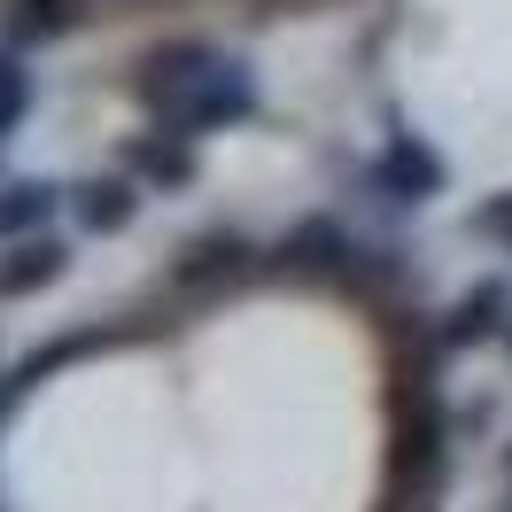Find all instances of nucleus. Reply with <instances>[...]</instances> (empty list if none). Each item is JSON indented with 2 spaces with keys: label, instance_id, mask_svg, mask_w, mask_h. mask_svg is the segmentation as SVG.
<instances>
[{
  "label": "nucleus",
  "instance_id": "obj_1",
  "mask_svg": "<svg viewBox=\"0 0 512 512\" xmlns=\"http://www.w3.org/2000/svg\"><path fill=\"white\" fill-rule=\"evenodd\" d=\"M443 365L450 357L435 350L427 326H412V357L396 350V365H388V497L381 505L396 512H427L450 474L458 419H450V396H443Z\"/></svg>",
  "mask_w": 512,
  "mask_h": 512
},
{
  "label": "nucleus",
  "instance_id": "obj_2",
  "mask_svg": "<svg viewBox=\"0 0 512 512\" xmlns=\"http://www.w3.org/2000/svg\"><path fill=\"white\" fill-rule=\"evenodd\" d=\"M132 94H140V109H148L156 125L187 132V140L233 132V125H249L256 109H264L256 70L241 63V55H218L210 39H163L156 55L140 63Z\"/></svg>",
  "mask_w": 512,
  "mask_h": 512
},
{
  "label": "nucleus",
  "instance_id": "obj_3",
  "mask_svg": "<svg viewBox=\"0 0 512 512\" xmlns=\"http://www.w3.org/2000/svg\"><path fill=\"white\" fill-rule=\"evenodd\" d=\"M264 272V249H256L249 233H233V225H210V233H194L179 241V256L163 264V288L179 295V303H218L225 288H241Z\"/></svg>",
  "mask_w": 512,
  "mask_h": 512
},
{
  "label": "nucleus",
  "instance_id": "obj_4",
  "mask_svg": "<svg viewBox=\"0 0 512 512\" xmlns=\"http://www.w3.org/2000/svg\"><path fill=\"white\" fill-rule=\"evenodd\" d=\"M357 179L381 194L388 210H427V202L450 187V163L435 156V148H427L412 125H388V140L365 156V171H357Z\"/></svg>",
  "mask_w": 512,
  "mask_h": 512
},
{
  "label": "nucleus",
  "instance_id": "obj_5",
  "mask_svg": "<svg viewBox=\"0 0 512 512\" xmlns=\"http://www.w3.org/2000/svg\"><path fill=\"white\" fill-rule=\"evenodd\" d=\"M357 256V233L334 210H311V218H295L272 249H264V272H288L303 288H342V272H350Z\"/></svg>",
  "mask_w": 512,
  "mask_h": 512
},
{
  "label": "nucleus",
  "instance_id": "obj_6",
  "mask_svg": "<svg viewBox=\"0 0 512 512\" xmlns=\"http://www.w3.org/2000/svg\"><path fill=\"white\" fill-rule=\"evenodd\" d=\"M512 326V288L505 280H474V288H458L427 319V334H435V350L443 357H466V350H489V342H505Z\"/></svg>",
  "mask_w": 512,
  "mask_h": 512
},
{
  "label": "nucleus",
  "instance_id": "obj_7",
  "mask_svg": "<svg viewBox=\"0 0 512 512\" xmlns=\"http://www.w3.org/2000/svg\"><path fill=\"white\" fill-rule=\"evenodd\" d=\"M125 171L148 194H187L202 179V140H187V132H171V125H148V132L125 140Z\"/></svg>",
  "mask_w": 512,
  "mask_h": 512
},
{
  "label": "nucleus",
  "instance_id": "obj_8",
  "mask_svg": "<svg viewBox=\"0 0 512 512\" xmlns=\"http://www.w3.org/2000/svg\"><path fill=\"white\" fill-rule=\"evenodd\" d=\"M70 272V241L63 233H24V241H0V303H24V295L55 288Z\"/></svg>",
  "mask_w": 512,
  "mask_h": 512
},
{
  "label": "nucleus",
  "instance_id": "obj_9",
  "mask_svg": "<svg viewBox=\"0 0 512 512\" xmlns=\"http://www.w3.org/2000/svg\"><path fill=\"white\" fill-rule=\"evenodd\" d=\"M140 202H148V187L132 171H94L70 187V218H78V233H125L140 218Z\"/></svg>",
  "mask_w": 512,
  "mask_h": 512
},
{
  "label": "nucleus",
  "instance_id": "obj_10",
  "mask_svg": "<svg viewBox=\"0 0 512 512\" xmlns=\"http://www.w3.org/2000/svg\"><path fill=\"white\" fill-rule=\"evenodd\" d=\"M55 210H70V187H55V179H8L0 187V241L55 233Z\"/></svg>",
  "mask_w": 512,
  "mask_h": 512
},
{
  "label": "nucleus",
  "instance_id": "obj_11",
  "mask_svg": "<svg viewBox=\"0 0 512 512\" xmlns=\"http://www.w3.org/2000/svg\"><path fill=\"white\" fill-rule=\"evenodd\" d=\"M396 288H404V256L388 249V241H357L350 272H342V295H350V303H365V311H388V303H396Z\"/></svg>",
  "mask_w": 512,
  "mask_h": 512
},
{
  "label": "nucleus",
  "instance_id": "obj_12",
  "mask_svg": "<svg viewBox=\"0 0 512 512\" xmlns=\"http://www.w3.org/2000/svg\"><path fill=\"white\" fill-rule=\"evenodd\" d=\"M86 24V0H8V47H55Z\"/></svg>",
  "mask_w": 512,
  "mask_h": 512
},
{
  "label": "nucleus",
  "instance_id": "obj_13",
  "mask_svg": "<svg viewBox=\"0 0 512 512\" xmlns=\"http://www.w3.org/2000/svg\"><path fill=\"white\" fill-rule=\"evenodd\" d=\"M32 101H39V86H32V70H24V47H0V148L32 117Z\"/></svg>",
  "mask_w": 512,
  "mask_h": 512
},
{
  "label": "nucleus",
  "instance_id": "obj_14",
  "mask_svg": "<svg viewBox=\"0 0 512 512\" xmlns=\"http://www.w3.org/2000/svg\"><path fill=\"white\" fill-rule=\"evenodd\" d=\"M474 233L489 241V249H505V256H512V187H505V194H489V202H474Z\"/></svg>",
  "mask_w": 512,
  "mask_h": 512
},
{
  "label": "nucleus",
  "instance_id": "obj_15",
  "mask_svg": "<svg viewBox=\"0 0 512 512\" xmlns=\"http://www.w3.org/2000/svg\"><path fill=\"white\" fill-rule=\"evenodd\" d=\"M505 497H512V450H505Z\"/></svg>",
  "mask_w": 512,
  "mask_h": 512
},
{
  "label": "nucleus",
  "instance_id": "obj_16",
  "mask_svg": "<svg viewBox=\"0 0 512 512\" xmlns=\"http://www.w3.org/2000/svg\"><path fill=\"white\" fill-rule=\"evenodd\" d=\"M381 512H396V505H381Z\"/></svg>",
  "mask_w": 512,
  "mask_h": 512
}]
</instances>
